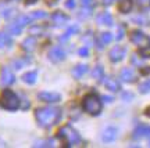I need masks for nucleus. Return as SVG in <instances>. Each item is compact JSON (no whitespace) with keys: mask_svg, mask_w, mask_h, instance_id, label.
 I'll return each instance as SVG.
<instances>
[{"mask_svg":"<svg viewBox=\"0 0 150 148\" xmlns=\"http://www.w3.org/2000/svg\"><path fill=\"white\" fill-rule=\"evenodd\" d=\"M35 118H36L39 126L50 127L56 125L61 118V111L59 108L53 107H46V108H38L35 111Z\"/></svg>","mask_w":150,"mask_h":148,"instance_id":"1","label":"nucleus"},{"mask_svg":"<svg viewBox=\"0 0 150 148\" xmlns=\"http://www.w3.org/2000/svg\"><path fill=\"white\" fill-rule=\"evenodd\" d=\"M0 107L7 111H16L20 108V98L17 97L14 91H11L10 89H6L3 90V93L0 95Z\"/></svg>","mask_w":150,"mask_h":148,"instance_id":"2","label":"nucleus"},{"mask_svg":"<svg viewBox=\"0 0 150 148\" xmlns=\"http://www.w3.org/2000/svg\"><path fill=\"white\" fill-rule=\"evenodd\" d=\"M82 108L83 111L91 114V115H99L102 111V101L96 94H88L83 97L82 101Z\"/></svg>","mask_w":150,"mask_h":148,"instance_id":"3","label":"nucleus"},{"mask_svg":"<svg viewBox=\"0 0 150 148\" xmlns=\"http://www.w3.org/2000/svg\"><path fill=\"white\" fill-rule=\"evenodd\" d=\"M59 138L64 141L65 145L68 147H72V145H76V144L81 143V136L79 133L74 130L71 126H64L59 130Z\"/></svg>","mask_w":150,"mask_h":148,"instance_id":"4","label":"nucleus"},{"mask_svg":"<svg viewBox=\"0 0 150 148\" xmlns=\"http://www.w3.org/2000/svg\"><path fill=\"white\" fill-rule=\"evenodd\" d=\"M131 40H132V43H135L139 48L146 47V46H150V39L146 36L143 32H140V31H134L132 32Z\"/></svg>","mask_w":150,"mask_h":148,"instance_id":"5","label":"nucleus"},{"mask_svg":"<svg viewBox=\"0 0 150 148\" xmlns=\"http://www.w3.org/2000/svg\"><path fill=\"white\" fill-rule=\"evenodd\" d=\"M38 98L40 101H45V102H59L61 100V95L59 93H54V91H42L38 94Z\"/></svg>","mask_w":150,"mask_h":148,"instance_id":"6","label":"nucleus"},{"mask_svg":"<svg viewBox=\"0 0 150 148\" xmlns=\"http://www.w3.org/2000/svg\"><path fill=\"white\" fill-rule=\"evenodd\" d=\"M125 54H127V48L121 47V46H115V47H112L111 51H110V60H111L112 62H118V61L124 60Z\"/></svg>","mask_w":150,"mask_h":148,"instance_id":"7","label":"nucleus"},{"mask_svg":"<svg viewBox=\"0 0 150 148\" xmlns=\"http://www.w3.org/2000/svg\"><path fill=\"white\" fill-rule=\"evenodd\" d=\"M64 58H65V53L61 47H53L49 51V60H50L52 62L57 64V62H60V61H63Z\"/></svg>","mask_w":150,"mask_h":148,"instance_id":"8","label":"nucleus"},{"mask_svg":"<svg viewBox=\"0 0 150 148\" xmlns=\"http://www.w3.org/2000/svg\"><path fill=\"white\" fill-rule=\"evenodd\" d=\"M1 82L4 83V85H11V83H14V74H13V71H11L8 67H3L1 68Z\"/></svg>","mask_w":150,"mask_h":148,"instance_id":"9","label":"nucleus"},{"mask_svg":"<svg viewBox=\"0 0 150 148\" xmlns=\"http://www.w3.org/2000/svg\"><path fill=\"white\" fill-rule=\"evenodd\" d=\"M134 137L135 138L147 137L150 140V126H149V125H139V126L135 129Z\"/></svg>","mask_w":150,"mask_h":148,"instance_id":"10","label":"nucleus"},{"mask_svg":"<svg viewBox=\"0 0 150 148\" xmlns=\"http://www.w3.org/2000/svg\"><path fill=\"white\" fill-rule=\"evenodd\" d=\"M115 137H117V129L112 127V126L104 129V132H103V134H102V140L103 141H106V143H111V141H114Z\"/></svg>","mask_w":150,"mask_h":148,"instance_id":"11","label":"nucleus"},{"mask_svg":"<svg viewBox=\"0 0 150 148\" xmlns=\"http://www.w3.org/2000/svg\"><path fill=\"white\" fill-rule=\"evenodd\" d=\"M120 76H121V80L127 82V83H132V82L136 79V76H135V72H134V71H132L131 68H124L122 71H121Z\"/></svg>","mask_w":150,"mask_h":148,"instance_id":"12","label":"nucleus"},{"mask_svg":"<svg viewBox=\"0 0 150 148\" xmlns=\"http://www.w3.org/2000/svg\"><path fill=\"white\" fill-rule=\"evenodd\" d=\"M97 24L100 25H107V27H111L112 25V17L108 14V13H100L99 15L96 17Z\"/></svg>","mask_w":150,"mask_h":148,"instance_id":"13","label":"nucleus"},{"mask_svg":"<svg viewBox=\"0 0 150 148\" xmlns=\"http://www.w3.org/2000/svg\"><path fill=\"white\" fill-rule=\"evenodd\" d=\"M86 72H88V65H85V64L76 65V67L72 69V75H74L75 79H79V78H82Z\"/></svg>","mask_w":150,"mask_h":148,"instance_id":"14","label":"nucleus"},{"mask_svg":"<svg viewBox=\"0 0 150 148\" xmlns=\"http://www.w3.org/2000/svg\"><path fill=\"white\" fill-rule=\"evenodd\" d=\"M36 76H38V72L36 71H31V72H25L22 75V82H25L28 85H33L36 82Z\"/></svg>","mask_w":150,"mask_h":148,"instance_id":"15","label":"nucleus"},{"mask_svg":"<svg viewBox=\"0 0 150 148\" xmlns=\"http://www.w3.org/2000/svg\"><path fill=\"white\" fill-rule=\"evenodd\" d=\"M52 20H53V22H56L57 25H63V24H65V22L68 21V17L65 15L64 13L57 11V13H54L53 15H52Z\"/></svg>","mask_w":150,"mask_h":148,"instance_id":"16","label":"nucleus"},{"mask_svg":"<svg viewBox=\"0 0 150 148\" xmlns=\"http://www.w3.org/2000/svg\"><path fill=\"white\" fill-rule=\"evenodd\" d=\"M132 0H120V3H118V10L121 11V13H129L131 8H132Z\"/></svg>","mask_w":150,"mask_h":148,"instance_id":"17","label":"nucleus"},{"mask_svg":"<svg viewBox=\"0 0 150 148\" xmlns=\"http://www.w3.org/2000/svg\"><path fill=\"white\" fill-rule=\"evenodd\" d=\"M104 86H106L108 90H111V91H118V90H120V83H118L114 78L104 79Z\"/></svg>","mask_w":150,"mask_h":148,"instance_id":"18","label":"nucleus"},{"mask_svg":"<svg viewBox=\"0 0 150 148\" xmlns=\"http://www.w3.org/2000/svg\"><path fill=\"white\" fill-rule=\"evenodd\" d=\"M35 47H36V40L33 37H28L22 42V48L25 51H32V50H35Z\"/></svg>","mask_w":150,"mask_h":148,"instance_id":"19","label":"nucleus"},{"mask_svg":"<svg viewBox=\"0 0 150 148\" xmlns=\"http://www.w3.org/2000/svg\"><path fill=\"white\" fill-rule=\"evenodd\" d=\"M13 44L11 37L7 33H0V48H8Z\"/></svg>","mask_w":150,"mask_h":148,"instance_id":"20","label":"nucleus"},{"mask_svg":"<svg viewBox=\"0 0 150 148\" xmlns=\"http://www.w3.org/2000/svg\"><path fill=\"white\" fill-rule=\"evenodd\" d=\"M7 31L10 32V35H20L21 31H22V27L17 21H14V22H11L10 25L7 27Z\"/></svg>","mask_w":150,"mask_h":148,"instance_id":"21","label":"nucleus"},{"mask_svg":"<svg viewBox=\"0 0 150 148\" xmlns=\"http://www.w3.org/2000/svg\"><path fill=\"white\" fill-rule=\"evenodd\" d=\"M17 22H18V24L24 28L25 25H28L29 22H32V17H31V15H20L18 18H17Z\"/></svg>","mask_w":150,"mask_h":148,"instance_id":"22","label":"nucleus"},{"mask_svg":"<svg viewBox=\"0 0 150 148\" xmlns=\"http://www.w3.org/2000/svg\"><path fill=\"white\" fill-rule=\"evenodd\" d=\"M78 29H79V28H78V25H72L71 28H68V29H67V32H65V35H63V36H61V40H65V39H68L70 36L75 35V33L78 32Z\"/></svg>","mask_w":150,"mask_h":148,"instance_id":"23","label":"nucleus"},{"mask_svg":"<svg viewBox=\"0 0 150 148\" xmlns=\"http://www.w3.org/2000/svg\"><path fill=\"white\" fill-rule=\"evenodd\" d=\"M112 40V35L110 33V32H104V33H102V36H100V43L102 44H108V43Z\"/></svg>","mask_w":150,"mask_h":148,"instance_id":"24","label":"nucleus"},{"mask_svg":"<svg viewBox=\"0 0 150 148\" xmlns=\"http://www.w3.org/2000/svg\"><path fill=\"white\" fill-rule=\"evenodd\" d=\"M139 91L140 93H149L150 91V78L139 85Z\"/></svg>","mask_w":150,"mask_h":148,"instance_id":"25","label":"nucleus"},{"mask_svg":"<svg viewBox=\"0 0 150 148\" xmlns=\"http://www.w3.org/2000/svg\"><path fill=\"white\" fill-rule=\"evenodd\" d=\"M92 74H93V78H95V79L100 80L103 78V74H104V72H103V68H102V67H100V65H97L96 68L93 69V72H92Z\"/></svg>","mask_w":150,"mask_h":148,"instance_id":"26","label":"nucleus"},{"mask_svg":"<svg viewBox=\"0 0 150 148\" xmlns=\"http://www.w3.org/2000/svg\"><path fill=\"white\" fill-rule=\"evenodd\" d=\"M139 54L143 57V58H150V46L139 48Z\"/></svg>","mask_w":150,"mask_h":148,"instance_id":"27","label":"nucleus"},{"mask_svg":"<svg viewBox=\"0 0 150 148\" xmlns=\"http://www.w3.org/2000/svg\"><path fill=\"white\" fill-rule=\"evenodd\" d=\"M46 13L45 11H35V13H32L31 14V17H32V20H40V18H46Z\"/></svg>","mask_w":150,"mask_h":148,"instance_id":"28","label":"nucleus"},{"mask_svg":"<svg viewBox=\"0 0 150 148\" xmlns=\"http://www.w3.org/2000/svg\"><path fill=\"white\" fill-rule=\"evenodd\" d=\"M81 3H82V6H83V7H86V8H91V7H93V6H95V0H81Z\"/></svg>","mask_w":150,"mask_h":148,"instance_id":"29","label":"nucleus"},{"mask_svg":"<svg viewBox=\"0 0 150 148\" xmlns=\"http://www.w3.org/2000/svg\"><path fill=\"white\" fill-rule=\"evenodd\" d=\"M138 4L142 8H149L150 7V0H138Z\"/></svg>","mask_w":150,"mask_h":148,"instance_id":"30","label":"nucleus"},{"mask_svg":"<svg viewBox=\"0 0 150 148\" xmlns=\"http://www.w3.org/2000/svg\"><path fill=\"white\" fill-rule=\"evenodd\" d=\"M78 54H79L81 57H86L88 55V47H81L78 50Z\"/></svg>","mask_w":150,"mask_h":148,"instance_id":"31","label":"nucleus"},{"mask_svg":"<svg viewBox=\"0 0 150 148\" xmlns=\"http://www.w3.org/2000/svg\"><path fill=\"white\" fill-rule=\"evenodd\" d=\"M65 7H67V8H74L75 0H67V1H65Z\"/></svg>","mask_w":150,"mask_h":148,"instance_id":"32","label":"nucleus"},{"mask_svg":"<svg viewBox=\"0 0 150 148\" xmlns=\"http://www.w3.org/2000/svg\"><path fill=\"white\" fill-rule=\"evenodd\" d=\"M132 97H134V95L131 94V93H124V94H122V98L125 101H131V98H132Z\"/></svg>","mask_w":150,"mask_h":148,"instance_id":"33","label":"nucleus"},{"mask_svg":"<svg viewBox=\"0 0 150 148\" xmlns=\"http://www.w3.org/2000/svg\"><path fill=\"white\" fill-rule=\"evenodd\" d=\"M122 36H124V29H122V28H120V31H118V35H117V39L120 40V39H122Z\"/></svg>","mask_w":150,"mask_h":148,"instance_id":"34","label":"nucleus"},{"mask_svg":"<svg viewBox=\"0 0 150 148\" xmlns=\"http://www.w3.org/2000/svg\"><path fill=\"white\" fill-rule=\"evenodd\" d=\"M103 100L106 101V102H111V101H112V97H108V95H103Z\"/></svg>","mask_w":150,"mask_h":148,"instance_id":"35","label":"nucleus"},{"mask_svg":"<svg viewBox=\"0 0 150 148\" xmlns=\"http://www.w3.org/2000/svg\"><path fill=\"white\" fill-rule=\"evenodd\" d=\"M115 0H103V4H106V6H108V4H111V3H114Z\"/></svg>","mask_w":150,"mask_h":148,"instance_id":"36","label":"nucleus"},{"mask_svg":"<svg viewBox=\"0 0 150 148\" xmlns=\"http://www.w3.org/2000/svg\"><path fill=\"white\" fill-rule=\"evenodd\" d=\"M38 0H27V4H33V3H36Z\"/></svg>","mask_w":150,"mask_h":148,"instance_id":"37","label":"nucleus"},{"mask_svg":"<svg viewBox=\"0 0 150 148\" xmlns=\"http://www.w3.org/2000/svg\"><path fill=\"white\" fill-rule=\"evenodd\" d=\"M146 114H147V115H150V109H147V112H146Z\"/></svg>","mask_w":150,"mask_h":148,"instance_id":"38","label":"nucleus"}]
</instances>
